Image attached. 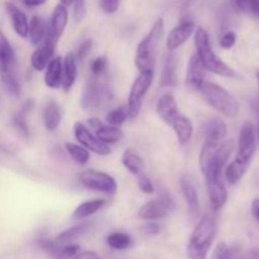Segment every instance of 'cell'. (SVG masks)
Instances as JSON below:
<instances>
[{
    "mask_svg": "<svg viewBox=\"0 0 259 259\" xmlns=\"http://www.w3.org/2000/svg\"><path fill=\"white\" fill-rule=\"evenodd\" d=\"M235 151V142L233 139L223 141L219 146L202 144L199 156V164L205 180L222 179L224 168L233 152Z\"/></svg>",
    "mask_w": 259,
    "mask_h": 259,
    "instance_id": "6da1fadb",
    "label": "cell"
},
{
    "mask_svg": "<svg viewBox=\"0 0 259 259\" xmlns=\"http://www.w3.org/2000/svg\"><path fill=\"white\" fill-rule=\"evenodd\" d=\"M195 48H196V57L204 66L205 71L215 73L223 77H238V73L229 65L222 61V58L214 52L210 42V37L206 30L202 27L196 28L195 30Z\"/></svg>",
    "mask_w": 259,
    "mask_h": 259,
    "instance_id": "7a4b0ae2",
    "label": "cell"
},
{
    "mask_svg": "<svg viewBox=\"0 0 259 259\" xmlns=\"http://www.w3.org/2000/svg\"><path fill=\"white\" fill-rule=\"evenodd\" d=\"M163 33L164 20L162 18H158L152 25L151 30L146 34V37L138 43L134 63H136V67L138 68L139 72H148V71L154 72L157 47H158L159 42L163 37Z\"/></svg>",
    "mask_w": 259,
    "mask_h": 259,
    "instance_id": "3957f363",
    "label": "cell"
},
{
    "mask_svg": "<svg viewBox=\"0 0 259 259\" xmlns=\"http://www.w3.org/2000/svg\"><path fill=\"white\" fill-rule=\"evenodd\" d=\"M217 222L210 215H202L194 228L187 244V254L190 259H207L210 248L217 237Z\"/></svg>",
    "mask_w": 259,
    "mask_h": 259,
    "instance_id": "277c9868",
    "label": "cell"
},
{
    "mask_svg": "<svg viewBox=\"0 0 259 259\" xmlns=\"http://www.w3.org/2000/svg\"><path fill=\"white\" fill-rule=\"evenodd\" d=\"M200 94L207 105L211 106L225 118H235L239 114V101L223 86L212 82H205L200 89Z\"/></svg>",
    "mask_w": 259,
    "mask_h": 259,
    "instance_id": "5b68a950",
    "label": "cell"
},
{
    "mask_svg": "<svg viewBox=\"0 0 259 259\" xmlns=\"http://www.w3.org/2000/svg\"><path fill=\"white\" fill-rule=\"evenodd\" d=\"M101 77L93 76L83 88L81 94V108L85 111H99L113 100V89Z\"/></svg>",
    "mask_w": 259,
    "mask_h": 259,
    "instance_id": "8992f818",
    "label": "cell"
},
{
    "mask_svg": "<svg viewBox=\"0 0 259 259\" xmlns=\"http://www.w3.org/2000/svg\"><path fill=\"white\" fill-rule=\"evenodd\" d=\"M153 78L154 72L148 71V72H139V75L134 80L131 91H129L128 104H126L129 119H132V120H134L141 113L144 98H146L152 83H153Z\"/></svg>",
    "mask_w": 259,
    "mask_h": 259,
    "instance_id": "52a82bcc",
    "label": "cell"
},
{
    "mask_svg": "<svg viewBox=\"0 0 259 259\" xmlns=\"http://www.w3.org/2000/svg\"><path fill=\"white\" fill-rule=\"evenodd\" d=\"M175 209V201L171 195L162 190L156 199L151 200L139 209L138 218L144 222H156L168 217Z\"/></svg>",
    "mask_w": 259,
    "mask_h": 259,
    "instance_id": "ba28073f",
    "label": "cell"
},
{
    "mask_svg": "<svg viewBox=\"0 0 259 259\" xmlns=\"http://www.w3.org/2000/svg\"><path fill=\"white\" fill-rule=\"evenodd\" d=\"M78 181L88 190L114 195L118 190L116 180L111 175L96 169H86L78 175Z\"/></svg>",
    "mask_w": 259,
    "mask_h": 259,
    "instance_id": "9c48e42d",
    "label": "cell"
},
{
    "mask_svg": "<svg viewBox=\"0 0 259 259\" xmlns=\"http://www.w3.org/2000/svg\"><path fill=\"white\" fill-rule=\"evenodd\" d=\"M257 148V136L252 121H245L242 125L238 139V149L235 159L250 164Z\"/></svg>",
    "mask_w": 259,
    "mask_h": 259,
    "instance_id": "30bf717a",
    "label": "cell"
},
{
    "mask_svg": "<svg viewBox=\"0 0 259 259\" xmlns=\"http://www.w3.org/2000/svg\"><path fill=\"white\" fill-rule=\"evenodd\" d=\"M73 134H75V138L78 144H81L89 152H94L99 156H109L111 153L110 147L99 141L95 134L91 133L88 126L81 121H76L73 124Z\"/></svg>",
    "mask_w": 259,
    "mask_h": 259,
    "instance_id": "8fae6325",
    "label": "cell"
},
{
    "mask_svg": "<svg viewBox=\"0 0 259 259\" xmlns=\"http://www.w3.org/2000/svg\"><path fill=\"white\" fill-rule=\"evenodd\" d=\"M195 30H196V24L192 20H185V22L176 25L169 32L166 40V47L168 52H175L177 48H180L184 43H186L190 39V37L194 34Z\"/></svg>",
    "mask_w": 259,
    "mask_h": 259,
    "instance_id": "7c38bea8",
    "label": "cell"
},
{
    "mask_svg": "<svg viewBox=\"0 0 259 259\" xmlns=\"http://www.w3.org/2000/svg\"><path fill=\"white\" fill-rule=\"evenodd\" d=\"M38 245L42 250H45L52 259H72L80 252V245L71 243V244L60 245L55 240L42 239L38 242Z\"/></svg>",
    "mask_w": 259,
    "mask_h": 259,
    "instance_id": "4fadbf2b",
    "label": "cell"
},
{
    "mask_svg": "<svg viewBox=\"0 0 259 259\" xmlns=\"http://www.w3.org/2000/svg\"><path fill=\"white\" fill-rule=\"evenodd\" d=\"M56 45H57V42L50 39V38H46L45 42L38 46L37 50L30 56V65H32L33 70L38 71V72L46 70L51 60L55 57Z\"/></svg>",
    "mask_w": 259,
    "mask_h": 259,
    "instance_id": "5bb4252c",
    "label": "cell"
},
{
    "mask_svg": "<svg viewBox=\"0 0 259 259\" xmlns=\"http://www.w3.org/2000/svg\"><path fill=\"white\" fill-rule=\"evenodd\" d=\"M205 83V68L196 57L192 55L189 60L186 71L185 85L190 91H200L201 86Z\"/></svg>",
    "mask_w": 259,
    "mask_h": 259,
    "instance_id": "9a60e30c",
    "label": "cell"
},
{
    "mask_svg": "<svg viewBox=\"0 0 259 259\" xmlns=\"http://www.w3.org/2000/svg\"><path fill=\"white\" fill-rule=\"evenodd\" d=\"M207 195H209L210 207L214 211H219L225 206L228 201V191L222 179L207 180L206 181Z\"/></svg>",
    "mask_w": 259,
    "mask_h": 259,
    "instance_id": "2e32d148",
    "label": "cell"
},
{
    "mask_svg": "<svg viewBox=\"0 0 259 259\" xmlns=\"http://www.w3.org/2000/svg\"><path fill=\"white\" fill-rule=\"evenodd\" d=\"M67 22H68L67 8L62 4H58L57 7L53 9L52 17H51L47 38L55 40V42H58L61 35H62L63 32H65Z\"/></svg>",
    "mask_w": 259,
    "mask_h": 259,
    "instance_id": "e0dca14e",
    "label": "cell"
},
{
    "mask_svg": "<svg viewBox=\"0 0 259 259\" xmlns=\"http://www.w3.org/2000/svg\"><path fill=\"white\" fill-rule=\"evenodd\" d=\"M156 110L158 114L159 118L163 120V123H166L167 125L172 123L177 116L180 115L179 105L176 103V99L172 94L164 93L163 95L159 96V99L157 100L156 104Z\"/></svg>",
    "mask_w": 259,
    "mask_h": 259,
    "instance_id": "ac0fdd59",
    "label": "cell"
},
{
    "mask_svg": "<svg viewBox=\"0 0 259 259\" xmlns=\"http://www.w3.org/2000/svg\"><path fill=\"white\" fill-rule=\"evenodd\" d=\"M228 134V125L220 118H212L205 124L204 143L209 146H219Z\"/></svg>",
    "mask_w": 259,
    "mask_h": 259,
    "instance_id": "d6986e66",
    "label": "cell"
},
{
    "mask_svg": "<svg viewBox=\"0 0 259 259\" xmlns=\"http://www.w3.org/2000/svg\"><path fill=\"white\" fill-rule=\"evenodd\" d=\"M180 186H181L182 195H184L185 200H186L187 209H189V214L192 219H196L197 215L200 212V201L199 195H197V190L195 187L194 182L189 176L184 175L180 179Z\"/></svg>",
    "mask_w": 259,
    "mask_h": 259,
    "instance_id": "ffe728a7",
    "label": "cell"
},
{
    "mask_svg": "<svg viewBox=\"0 0 259 259\" xmlns=\"http://www.w3.org/2000/svg\"><path fill=\"white\" fill-rule=\"evenodd\" d=\"M5 9H7L8 15L10 18L13 28H14L15 33L22 38H28V33H29V22L28 18L19 8L13 3L7 2L5 3Z\"/></svg>",
    "mask_w": 259,
    "mask_h": 259,
    "instance_id": "44dd1931",
    "label": "cell"
},
{
    "mask_svg": "<svg viewBox=\"0 0 259 259\" xmlns=\"http://www.w3.org/2000/svg\"><path fill=\"white\" fill-rule=\"evenodd\" d=\"M15 60L17 58H15V52L12 45L4 33L0 32V76L14 72Z\"/></svg>",
    "mask_w": 259,
    "mask_h": 259,
    "instance_id": "7402d4cb",
    "label": "cell"
},
{
    "mask_svg": "<svg viewBox=\"0 0 259 259\" xmlns=\"http://www.w3.org/2000/svg\"><path fill=\"white\" fill-rule=\"evenodd\" d=\"M76 78H77V60H76L75 53H67L62 60V85L61 88L65 90V93L72 89L75 85Z\"/></svg>",
    "mask_w": 259,
    "mask_h": 259,
    "instance_id": "603a6c76",
    "label": "cell"
},
{
    "mask_svg": "<svg viewBox=\"0 0 259 259\" xmlns=\"http://www.w3.org/2000/svg\"><path fill=\"white\" fill-rule=\"evenodd\" d=\"M177 56L169 52L168 55L164 57L163 62V70L161 73V80H159V85L162 88H174L179 82V77H177Z\"/></svg>",
    "mask_w": 259,
    "mask_h": 259,
    "instance_id": "cb8c5ba5",
    "label": "cell"
},
{
    "mask_svg": "<svg viewBox=\"0 0 259 259\" xmlns=\"http://www.w3.org/2000/svg\"><path fill=\"white\" fill-rule=\"evenodd\" d=\"M172 129H174L175 134L177 137V141L180 144H187L192 138V134H194V125H192V121L187 118L184 114H180L171 124H169Z\"/></svg>",
    "mask_w": 259,
    "mask_h": 259,
    "instance_id": "d4e9b609",
    "label": "cell"
},
{
    "mask_svg": "<svg viewBox=\"0 0 259 259\" xmlns=\"http://www.w3.org/2000/svg\"><path fill=\"white\" fill-rule=\"evenodd\" d=\"M45 72V85L50 89H58L62 85V57H53Z\"/></svg>",
    "mask_w": 259,
    "mask_h": 259,
    "instance_id": "484cf974",
    "label": "cell"
},
{
    "mask_svg": "<svg viewBox=\"0 0 259 259\" xmlns=\"http://www.w3.org/2000/svg\"><path fill=\"white\" fill-rule=\"evenodd\" d=\"M43 124L50 132H55L62 121V110L55 100H50L43 109Z\"/></svg>",
    "mask_w": 259,
    "mask_h": 259,
    "instance_id": "4316f807",
    "label": "cell"
},
{
    "mask_svg": "<svg viewBox=\"0 0 259 259\" xmlns=\"http://www.w3.org/2000/svg\"><path fill=\"white\" fill-rule=\"evenodd\" d=\"M121 163L125 167L129 174L138 177L139 175L144 174V161L134 149H125L121 154Z\"/></svg>",
    "mask_w": 259,
    "mask_h": 259,
    "instance_id": "83f0119b",
    "label": "cell"
},
{
    "mask_svg": "<svg viewBox=\"0 0 259 259\" xmlns=\"http://www.w3.org/2000/svg\"><path fill=\"white\" fill-rule=\"evenodd\" d=\"M48 28L46 25V22L40 17L35 15L30 19L29 22V33H28V37H29L30 43L33 46H40L47 38Z\"/></svg>",
    "mask_w": 259,
    "mask_h": 259,
    "instance_id": "f1b7e54d",
    "label": "cell"
},
{
    "mask_svg": "<svg viewBox=\"0 0 259 259\" xmlns=\"http://www.w3.org/2000/svg\"><path fill=\"white\" fill-rule=\"evenodd\" d=\"M106 201L103 199H94V200H88V201H83L78 205L77 207L73 211L72 217L76 220H82L86 218L91 217V215L96 214L98 211H100L104 206H105Z\"/></svg>",
    "mask_w": 259,
    "mask_h": 259,
    "instance_id": "f546056e",
    "label": "cell"
},
{
    "mask_svg": "<svg viewBox=\"0 0 259 259\" xmlns=\"http://www.w3.org/2000/svg\"><path fill=\"white\" fill-rule=\"evenodd\" d=\"M95 137L100 142L105 144H115L123 139L124 134L120 128L113 125H108V124H101L98 129L95 131Z\"/></svg>",
    "mask_w": 259,
    "mask_h": 259,
    "instance_id": "4dcf8cb0",
    "label": "cell"
},
{
    "mask_svg": "<svg viewBox=\"0 0 259 259\" xmlns=\"http://www.w3.org/2000/svg\"><path fill=\"white\" fill-rule=\"evenodd\" d=\"M89 228H90V225H89L88 223H80L78 225L68 228V229L60 233V234L55 238V242L60 245L71 244V243L75 242L76 239L82 237V235L88 232Z\"/></svg>",
    "mask_w": 259,
    "mask_h": 259,
    "instance_id": "1f68e13d",
    "label": "cell"
},
{
    "mask_svg": "<svg viewBox=\"0 0 259 259\" xmlns=\"http://www.w3.org/2000/svg\"><path fill=\"white\" fill-rule=\"evenodd\" d=\"M248 167H249V164L238 161V159H234L229 164H227V167L224 168V176L228 184L235 185L237 182H239L244 177Z\"/></svg>",
    "mask_w": 259,
    "mask_h": 259,
    "instance_id": "d6a6232c",
    "label": "cell"
},
{
    "mask_svg": "<svg viewBox=\"0 0 259 259\" xmlns=\"http://www.w3.org/2000/svg\"><path fill=\"white\" fill-rule=\"evenodd\" d=\"M106 244L114 250H126L133 245V238L128 233L115 232L106 237Z\"/></svg>",
    "mask_w": 259,
    "mask_h": 259,
    "instance_id": "836d02e7",
    "label": "cell"
},
{
    "mask_svg": "<svg viewBox=\"0 0 259 259\" xmlns=\"http://www.w3.org/2000/svg\"><path fill=\"white\" fill-rule=\"evenodd\" d=\"M33 108V101L29 100L23 105V108L13 116V125L15 126V129L20 132L24 137L29 136V128H28L27 124V114L29 113L30 109Z\"/></svg>",
    "mask_w": 259,
    "mask_h": 259,
    "instance_id": "e575fe53",
    "label": "cell"
},
{
    "mask_svg": "<svg viewBox=\"0 0 259 259\" xmlns=\"http://www.w3.org/2000/svg\"><path fill=\"white\" fill-rule=\"evenodd\" d=\"M65 149L70 154L71 158L77 164H81V166L88 163L89 159H90V152L86 148H83L81 144L72 143V142H66Z\"/></svg>",
    "mask_w": 259,
    "mask_h": 259,
    "instance_id": "d590c367",
    "label": "cell"
},
{
    "mask_svg": "<svg viewBox=\"0 0 259 259\" xmlns=\"http://www.w3.org/2000/svg\"><path fill=\"white\" fill-rule=\"evenodd\" d=\"M0 78H2L3 86L7 90V93L13 98H19L20 93H22V86H20V82L15 72L5 73V75L0 76Z\"/></svg>",
    "mask_w": 259,
    "mask_h": 259,
    "instance_id": "8d00e7d4",
    "label": "cell"
},
{
    "mask_svg": "<svg viewBox=\"0 0 259 259\" xmlns=\"http://www.w3.org/2000/svg\"><path fill=\"white\" fill-rule=\"evenodd\" d=\"M128 119L129 115L126 105L118 106V108L113 109V110H110L106 114V123H108V125L118 126V128L120 125H123Z\"/></svg>",
    "mask_w": 259,
    "mask_h": 259,
    "instance_id": "74e56055",
    "label": "cell"
},
{
    "mask_svg": "<svg viewBox=\"0 0 259 259\" xmlns=\"http://www.w3.org/2000/svg\"><path fill=\"white\" fill-rule=\"evenodd\" d=\"M211 259H235V249L229 247L225 242L218 243L211 254Z\"/></svg>",
    "mask_w": 259,
    "mask_h": 259,
    "instance_id": "f35d334b",
    "label": "cell"
},
{
    "mask_svg": "<svg viewBox=\"0 0 259 259\" xmlns=\"http://www.w3.org/2000/svg\"><path fill=\"white\" fill-rule=\"evenodd\" d=\"M108 58L105 56H100V57H96L93 62L90 63V71L91 75L94 77H101L104 73L108 70Z\"/></svg>",
    "mask_w": 259,
    "mask_h": 259,
    "instance_id": "ab89813d",
    "label": "cell"
},
{
    "mask_svg": "<svg viewBox=\"0 0 259 259\" xmlns=\"http://www.w3.org/2000/svg\"><path fill=\"white\" fill-rule=\"evenodd\" d=\"M233 4L242 12L257 14L259 12V0H232Z\"/></svg>",
    "mask_w": 259,
    "mask_h": 259,
    "instance_id": "60d3db41",
    "label": "cell"
},
{
    "mask_svg": "<svg viewBox=\"0 0 259 259\" xmlns=\"http://www.w3.org/2000/svg\"><path fill=\"white\" fill-rule=\"evenodd\" d=\"M137 185H138L139 190L146 195H152L154 192V186L152 184L151 179L147 176L146 174H142L137 177Z\"/></svg>",
    "mask_w": 259,
    "mask_h": 259,
    "instance_id": "b9f144b4",
    "label": "cell"
},
{
    "mask_svg": "<svg viewBox=\"0 0 259 259\" xmlns=\"http://www.w3.org/2000/svg\"><path fill=\"white\" fill-rule=\"evenodd\" d=\"M220 47L224 48V50H230L235 46L237 43V34H235L233 30H229V32H225L224 34L220 38Z\"/></svg>",
    "mask_w": 259,
    "mask_h": 259,
    "instance_id": "7bdbcfd3",
    "label": "cell"
},
{
    "mask_svg": "<svg viewBox=\"0 0 259 259\" xmlns=\"http://www.w3.org/2000/svg\"><path fill=\"white\" fill-rule=\"evenodd\" d=\"M91 48H93V40L91 39H86L81 43L80 47H78V50H77V52L75 53L77 62H82V61L88 57V55L90 53Z\"/></svg>",
    "mask_w": 259,
    "mask_h": 259,
    "instance_id": "ee69618b",
    "label": "cell"
},
{
    "mask_svg": "<svg viewBox=\"0 0 259 259\" xmlns=\"http://www.w3.org/2000/svg\"><path fill=\"white\" fill-rule=\"evenodd\" d=\"M86 15V2L85 0H75L73 2V18L76 22H81Z\"/></svg>",
    "mask_w": 259,
    "mask_h": 259,
    "instance_id": "f6af8a7d",
    "label": "cell"
},
{
    "mask_svg": "<svg viewBox=\"0 0 259 259\" xmlns=\"http://www.w3.org/2000/svg\"><path fill=\"white\" fill-rule=\"evenodd\" d=\"M120 0H100V7L106 14H114L118 12Z\"/></svg>",
    "mask_w": 259,
    "mask_h": 259,
    "instance_id": "bcb514c9",
    "label": "cell"
},
{
    "mask_svg": "<svg viewBox=\"0 0 259 259\" xmlns=\"http://www.w3.org/2000/svg\"><path fill=\"white\" fill-rule=\"evenodd\" d=\"M143 232L148 237H156V235H158L161 233V228H159V225L157 223L147 222L143 227Z\"/></svg>",
    "mask_w": 259,
    "mask_h": 259,
    "instance_id": "7dc6e473",
    "label": "cell"
},
{
    "mask_svg": "<svg viewBox=\"0 0 259 259\" xmlns=\"http://www.w3.org/2000/svg\"><path fill=\"white\" fill-rule=\"evenodd\" d=\"M72 259H101L98 253L93 250H85V252H78Z\"/></svg>",
    "mask_w": 259,
    "mask_h": 259,
    "instance_id": "c3c4849f",
    "label": "cell"
},
{
    "mask_svg": "<svg viewBox=\"0 0 259 259\" xmlns=\"http://www.w3.org/2000/svg\"><path fill=\"white\" fill-rule=\"evenodd\" d=\"M20 2H22L27 8H37V7H42L43 4H46L47 0H20Z\"/></svg>",
    "mask_w": 259,
    "mask_h": 259,
    "instance_id": "681fc988",
    "label": "cell"
},
{
    "mask_svg": "<svg viewBox=\"0 0 259 259\" xmlns=\"http://www.w3.org/2000/svg\"><path fill=\"white\" fill-rule=\"evenodd\" d=\"M252 214L254 217V219L257 220L259 224V197L258 199H254L252 202Z\"/></svg>",
    "mask_w": 259,
    "mask_h": 259,
    "instance_id": "f907efd6",
    "label": "cell"
},
{
    "mask_svg": "<svg viewBox=\"0 0 259 259\" xmlns=\"http://www.w3.org/2000/svg\"><path fill=\"white\" fill-rule=\"evenodd\" d=\"M88 123H89V128L93 129V131H96V129H98L99 126L103 124V121L98 118H91V119H89Z\"/></svg>",
    "mask_w": 259,
    "mask_h": 259,
    "instance_id": "816d5d0a",
    "label": "cell"
},
{
    "mask_svg": "<svg viewBox=\"0 0 259 259\" xmlns=\"http://www.w3.org/2000/svg\"><path fill=\"white\" fill-rule=\"evenodd\" d=\"M73 2H75V0H61V4L65 5V7H68V5L73 4Z\"/></svg>",
    "mask_w": 259,
    "mask_h": 259,
    "instance_id": "f5cc1de1",
    "label": "cell"
},
{
    "mask_svg": "<svg viewBox=\"0 0 259 259\" xmlns=\"http://www.w3.org/2000/svg\"><path fill=\"white\" fill-rule=\"evenodd\" d=\"M257 82H258V94H259V70L257 71Z\"/></svg>",
    "mask_w": 259,
    "mask_h": 259,
    "instance_id": "db71d44e",
    "label": "cell"
},
{
    "mask_svg": "<svg viewBox=\"0 0 259 259\" xmlns=\"http://www.w3.org/2000/svg\"><path fill=\"white\" fill-rule=\"evenodd\" d=\"M255 132H257V134H258V139H259V121H258V125H257V131H255Z\"/></svg>",
    "mask_w": 259,
    "mask_h": 259,
    "instance_id": "11a10c76",
    "label": "cell"
},
{
    "mask_svg": "<svg viewBox=\"0 0 259 259\" xmlns=\"http://www.w3.org/2000/svg\"><path fill=\"white\" fill-rule=\"evenodd\" d=\"M257 14H258V17H259V12H258V13H257Z\"/></svg>",
    "mask_w": 259,
    "mask_h": 259,
    "instance_id": "9f6ffc18",
    "label": "cell"
}]
</instances>
